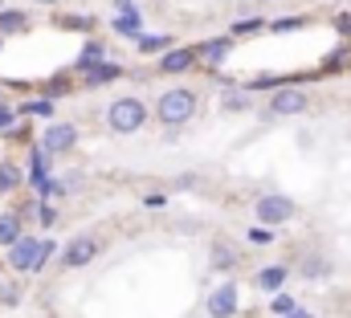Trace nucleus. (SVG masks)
<instances>
[{"label":"nucleus","instance_id":"nucleus-3","mask_svg":"<svg viewBox=\"0 0 351 318\" xmlns=\"http://www.w3.org/2000/svg\"><path fill=\"white\" fill-rule=\"evenodd\" d=\"M254 217H258V225L278 229V225H290V221L298 217V204H294L290 196H282V192H265L262 200L254 204Z\"/></svg>","mask_w":351,"mask_h":318},{"label":"nucleus","instance_id":"nucleus-16","mask_svg":"<svg viewBox=\"0 0 351 318\" xmlns=\"http://www.w3.org/2000/svg\"><path fill=\"white\" fill-rule=\"evenodd\" d=\"M21 184H25L21 167H16L12 159H0V196H12V192H16Z\"/></svg>","mask_w":351,"mask_h":318},{"label":"nucleus","instance_id":"nucleus-32","mask_svg":"<svg viewBox=\"0 0 351 318\" xmlns=\"http://www.w3.org/2000/svg\"><path fill=\"white\" fill-rule=\"evenodd\" d=\"M335 33H339V37H351V12H339V16H335Z\"/></svg>","mask_w":351,"mask_h":318},{"label":"nucleus","instance_id":"nucleus-11","mask_svg":"<svg viewBox=\"0 0 351 318\" xmlns=\"http://www.w3.org/2000/svg\"><path fill=\"white\" fill-rule=\"evenodd\" d=\"M237 265H241V249H233L229 241H217V245H213V253H208V269L229 273V269H237Z\"/></svg>","mask_w":351,"mask_h":318},{"label":"nucleus","instance_id":"nucleus-6","mask_svg":"<svg viewBox=\"0 0 351 318\" xmlns=\"http://www.w3.org/2000/svg\"><path fill=\"white\" fill-rule=\"evenodd\" d=\"M204 315L208 318H233L237 315V282H221L208 290L204 298Z\"/></svg>","mask_w":351,"mask_h":318},{"label":"nucleus","instance_id":"nucleus-10","mask_svg":"<svg viewBox=\"0 0 351 318\" xmlns=\"http://www.w3.org/2000/svg\"><path fill=\"white\" fill-rule=\"evenodd\" d=\"M78 78H82V86H86V90H98V86H106V82H119V78H123V66L106 58V62L90 66L86 74H78Z\"/></svg>","mask_w":351,"mask_h":318},{"label":"nucleus","instance_id":"nucleus-26","mask_svg":"<svg viewBox=\"0 0 351 318\" xmlns=\"http://www.w3.org/2000/svg\"><path fill=\"white\" fill-rule=\"evenodd\" d=\"M306 21L302 16H282V21H269V33H294V29H302Z\"/></svg>","mask_w":351,"mask_h":318},{"label":"nucleus","instance_id":"nucleus-20","mask_svg":"<svg viewBox=\"0 0 351 318\" xmlns=\"http://www.w3.org/2000/svg\"><path fill=\"white\" fill-rule=\"evenodd\" d=\"M164 49H172L168 33H143L139 37V53H164Z\"/></svg>","mask_w":351,"mask_h":318},{"label":"nucleus","instance_id":"nucleus-39","mask_svg":"<svg viewBox=\"0 0 351 318\" xmlns=\"http://www.w3.org/2000/svg\"><path fill=\"white\" fill-rule=\"evenodd\" d=\"M0 102H4V98H0Z\"/></svg>","mask_w":351,"mask_h":318},{"label":"nucleus","instance_id":"nucleus-15","mask_svg":"<svg viewBox=\"0 0 351 318\" xmlns=\"http://www.w3.org/2000/svg\"><path fill=\"white\" fill-rule=\"evenodd\" d=\"M229 49H233V37H213V41H204V45H196V53H200V62H208V66H221V62L229 58Z\"/></svg>","mask_w":351,"mask_h":318},{"label":"nucleus","instance_id":"nucleus-30","mask_svg":"<svg viewBox=\"0 0 351 318\" xmlns=\"http://www.w3.org/2000/svg\"><path fill=\"white\" fill-rule=\"evenodd\" d=\"M62 25H66V29H82V33H90V29H94V16H66Z\"/></svg>","mask_w":351,"mask_h":318},{"label":"nucleus","instance_id":"nucleus-25","mask_svg":"<svg viewBox=\"0 0 351 318\" xmlns=\"http://www.w3.org/2000/svg\"><path fill=\"white\" fill-rule=\"evenodd\" d=\"M58 249H62V245H58V241H41V257H37V265H33V273H41V269H45V265H49V261H53V253H58Z\"/></svg>","mask_w":351,"mask_h":318},{"label":"nucleus","instance_id":"nucleus-7","mask_svg":"<svg viewBox=\"0 0 351 318\" xmlns=\"http://www.w3.org/2000/svg\"><path fill=\"white\" fill-rule=\"evenodd\" d=\"M37 257H41V241L37 237H16L8 245V269H16V273H33Z\"/></svg>","mask_w":351,"mask_h":318},{"label":"nucleus","instance_id":"nucleus-27","mask_svg":"<svg viewBox=\"0 0 351 318\" xmlns=\"http://www.w3.org/2000/svg\"><path fill=\"white\" fill-rule=\"evenodd\" d=\"M290 310H294V298H290V294H274V302H269V315H290Z\"/></svg>","mask_w":351,"mask_h":318},{"label":"nucleus","instance_id":"nucleus-2","mask_svg":"<svg viewBox=\"0 0 351 318\" xmlns=\"http://www.w3.org/2000/svg\"><path fill=\"white\" fill-rule=\"evenodd\" d=\"M152 119V110H147V102L143 98H114L110 106H106V127L114 131V135H135V131H143V123Z\"/></svg>","mask_w":351,"mask_h":318},{"label":"nucleus","instance_id":"nucleus-38","mask_svg":"<svg viewBox=\"0 0 351 318\" xmlns=\"http://www.w3.org/2000/svg\"><path fill=\"white\" fill-rule=\"evenodd\" d=\"M0 37H4V33H0Z\"/></svg>","mask_w":351,"mask_h":318},{"label":"nucleus","instance_id":"nucleus-4","mask_svg":"<svg viewBox=\"0 0 351 318\" xmlns=\"http://www.w3.org/2000/svg\"><path fill=\"white\" fill-rule=\"evenodd\" d=\"M306 106H311L306 90H298V86H278L274 98H269V119H294V114H306Z\"/></svg>","mask_w":351,"mask_h":318},{"label":"nucleus","instance_id":"nucleus-9","mask_svg":"<svg viewBox=\"0 0 351 318\" xmlns=\"http://www.w3.org/2000/svg\"><path fill=\"white\" fill-rule=\"evenodd\" d=\"M143 25H147V21H143V12H139L135 4H131V8H119V12L110 16V29H114L119 37H135V41H139V37L147 33Z\"/></svg>","mask_w":351,"mask_h":318},{"label":"nucleus","instance_id":"nucleus-8","mask_svg":"<svg viewBox=\"0 0 351 318\" xmlns=\"http://www.w3.org/2000/svg\"><path fill=\"white\" fill-rule=\"evenodd\" d=\"M102 253V245L94 237H74L70 245H66V253H62V261L70 265V269H82V265H90L94 257Z\"/></svg>","mask_w":351,"mask_h":318},{"label":"nucleus","instance_id":"nucleus-14","mask_svg":"<svg viewBox=\"0 0 351 318\" xmlns=\"http://www.w3.org/2000/svg\"><path fill=\"white\" fill-rule=\"evenodd\" d=\"M250 98H254L250 86H245V90H241V86H225V90H221V110H225V114H241V110H250Z\"/></svg>","mask_w":351,"mask_h":318},{"label":"nucleus","instance_id":"nucleus-34","mask_svg":"<svg viewBox=\"0 0 351 318\" xmlns=\"http://www.w3.org/2000/svg\"><path fill=\"white\" fill-rule=\"evenodd\" d=\"M0 298H4L8 306H16V302H21V294H16V290H0Z\"/></svg>","mask_w":351,"mask_h":318},{"label":"nucleus","instance_id":"nucleus-31","mask_svg":"<svg viewBox=\"0 0 351 318\" xmlns=\"http://www.w3.org/2000/svg\"><path fill=\"white\" fill-rule=\"evenodd\" d=\"M250 241H254V245H269V241H274V229H269V225H262V229H250Z\"/></svg>","mask_w":351,"mask_h":318},{"label":"nucleus","instance_id":"nucleus-5","mask_svg":"<svg viewBox=\"0 0 351 318\" xmlns=\"http://www.w3.org/2000/svg\"><path fill=\"white\" fill-rule=\"evenodd\" d=\"M74 143H78V127L58 119V123H49V127L41 131V143H37V147H41L45 156H66V151H74Z\"/></svg>","mask_w":351,"mask_h":318},{"label":"nucleus","instance_id":"nucleus-23","mask_svg":"<svg viewBox=\"0 0 351 318\" xmlns=\"http://www.w3.org/2000/svg\"><path fill=\"white\" fill-rule=\"evenodd\" d=\"M21 114H37V119H53V102L49 98H37V102H25Z\"/></svg>","mask_w":351,"mask_h":318},{"label":"nucleus","instance_id":"nucleus-18","mask_svg":"<svg viewBox=\"0 0 351 318\" xmlns=\"http://www.w3.org/2000/svg\"><path fill=\"white\" fill-rule=\"evenodd\" d=\"M25 29H29V16H25L21 8H4V12H0V33H4V37H8V33H25Z\"/></svg>","mask_w":351,"mask_h":318},{"label":"nucleus","instance_id":"nucleus-33","mask_svg":"<svg viewBox=\"0 0 351 318\" xmlns=\"http://www.w3.org/2000/svg\"><path fill=\"white\" fill-rule=\"evenodd\" d=\"M172 184H176V192H188V188H196V175H192V171H184V175H176Z\"/></svg>","mask_w":351,"mask_h":318},{"label":"nucleus","instance_id":"nucleus-35","mask_svg":"<svg viewBox=\"0 0 351 318\" xmlns=\"http://www.w3.org/2000/svg\"><path fill=\"white\" fill-rule=\"evenodd\" d=\"M282 318H315V315H311V310H302V306H294L290 315H282Z\"/></svg>","mask_w":351,"mask_h":318},{"label":"nucleus","instance_id":"nucleus-22","mask_svg":"<svg viewBox=\"0 0 351 318\" xmlns=\"http://www.w3.org/2000/svg\"><path fill=\"white\" fill-rule=\"evenodd\" d=\"M262 29H269V21H265V16H245V21H237V25H233V37H250V33H262Z\"/></svg>","mask_w":351,"mask_h":318},{"label":"nucleus","instance_id":"nucleus-36","mask_svg":"<svg viewBox=\"0 0 351 318\" xmlns=\"http://www.w3.org/2000/svg\"><path fill=\"white\" fill-rule=\"evenodd\" d=\"M131 4H135V0H114V12H119V8H131Z\"/></svg>","mask_w":351,"mask_h":318},{"label":"nucleus","instance_id":"nucleus-19","mask_svg":"<svg viewBox=\"0 0 351 318\" xmlns=\"http://www.w3.org/2000/svg\"><path fill=\"white\" fill-rule=\"evenodd\" d=\"M16 237H25V233H21V217H16V212H0V245L8 249Z\"/></svg>","mask_w":351,"mask_h":318},{"label":"nucleus","instance_id":"nucleus-21","mask_svg":"<svg viewBox=\"0 0 351 318\" xmlns=\"http://www.w3.org/2000/svg\"><path fill=\"white\" fill-rule=\"evenodd\" d=\"M327 273H331V261H327V257H306V261H302V278H306V282L327 278Z\"/></svg>","mask_w":351,"mask_h":318},{"label":"nucleus","instance_id":"nucleus-1","mask_svg":"<svg viewBox=\"0 0 351 318\" xmlns=\"http://www.w3.org/2000/svg\"><path fill=\"white\" fill-rule=\"evenodd\" d=\"M196 106H200L196 90H188V86H172V90H164V94L156 98V119H160L164 127H184V123L196 119Z\"/></svg>","mask_w":351,"mask_h":318},{"label":"nucleus","instance_id":"nucleus-37","mask_svg":"<svg viewBox=\"0 0 351 318\" xmlns=\"http://www.w3.org/2000/svg\"><path fill=\"white\" fill-rule=\"evenodd\" d=\"M37 4H45V8H53V4H62V0H37Z\"/></svg>","mask_w":351,"mask_h":318},{"label":"nucleus","instance_id":"nucleus-17","mask_svg":"<svg viewBox=\"0 0 351 318\" xmlns=\"http://www.w3.org/2000/svg\"><path fill=\"white\" fill-rule=\"evenodd\" d=\"M98 62H106V49H102L98 41H86V45H82V53H78V62H74V70H78V74H86L90 66H98Z\"/></svg>","mask_w":351,"mask_h":318},{"label":"nucleus","instance_id":"nucleus-12","mask_svg":"<svg viewBox=\"0 0 351 318\" xmlns=\"http://www.w3.org/2000/svg\"><path fill=\"white\" fill-rule=\"evenodd\" d=\"M196 62H200L196 49H168V53L160 58V70H164V74H188Z\"/></svg>","mask_w":351,"mask_h":318},{"label":"nucleus","instance_id":"nucleus-13","mask_svg":"<svg viewBox=\"0 0 351 318\" xmlns=\"http://www.w3.org/2000/svg\"><path fill=\"white\" fill-rule=\"evenodd\" d=\"M286 278H290V265H265V269H258V278H254V286H258L262 294H282V286H286Z\"/></svg>","mask_w":351,"mask_h":318},{"label":"nucleus","instance_id":"nucleus-29","mask_svg":"<svg viewBox=\"0 0 351 318\" xmlns=\"http://www.w3.org/2000/svg\"><path fill=\"white\" fill-rule=\"evenodd\" d=\"M16 114H21V110H12V106H4V102H0V135H8V131H12Z\"/></svg>","mask_w":351,"mask_h":318},{"label":"nucleus","instance_id":"nucleus-24","mask_svg":"<svg viewBox=\"0 0 351 318\" xmlns=\"http://www.w3.org/2000/svg\"><path fill=\"white\" fill-rule=\"evenodd\" d=\"M37 221H41V229H53L62 217H58V208H53L49 200H41V204H37Z\"/></svg>","mask_w":351,"mask_h":318},{"label":"nucleus","instance_id":"nucleus-28","mask_svg":"<svg viewBox=\"0 0 351 318\" xmlns=\"http://www.w3.org/2000/svg\"><path fill=\"white\" fill-rule=\"evenodd\" d=\"M274 86H286V82L278 78V74H258V78L250 82V90H274Z\"/></svg>","mask_w":351,"mask_h":318}]
</instances>
